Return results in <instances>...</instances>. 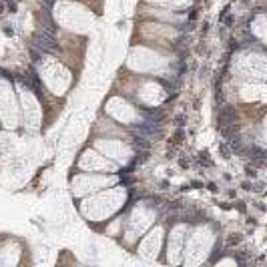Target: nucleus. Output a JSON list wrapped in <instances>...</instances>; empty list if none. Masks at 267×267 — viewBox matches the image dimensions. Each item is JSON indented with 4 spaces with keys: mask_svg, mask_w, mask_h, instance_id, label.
Returning a JSON list of instances; mask_svg holds the SVG:
<instances>
[{
    "mask_svg": "<svg viewBox=\"0 0 267 267\" xmlns=\"http://www.w3.org/2000/svg\"><path fill=\"white\" fill-rule=\"evenodd\" d=\"M32 48L40 50V52H56L58 50V42L54 38V32H48L44 28H38L32 34Z\"/></svg>",
    "mask_w": 267,
    "mask_h": 267,
    "instance_id": "f257e3e1",
    "label": "nucleus"
},
{
    "mask_svg": "<svg viewBox=\"0 0 267 267\" xmlns=\"http://www.w3.org/2000/svg\"><path fill=\"white\" fill-rule=\"evenodd\" d=\"M233 122H235V107L225 105L221 111H219L217 125H219V129H225V127H229V125H233Z\"/></svg>",
    "mask_w": 267,
    "mask_h": 267,
    "instance_id": "f03ea898",
    "label": "nucleus"
},
{
    "mask_svg": "<svg viewBox=\"0 0 267 267\" xmlns=\"http://www.w3.org/2000/svg\"><path fill=\"white\" fill-rule=\"evenodd\" d=\"M141 112L147 117L145 121L157 122V125H161V122H163V119H165V111H163L161 107H155V109H141Z\"/></svg>",
    "mask_w": 267,
    "mask_h": 267,
    "instance_id": "7ed1b4c3",
    "label": "nucleus"
},
{
    "mask_svg": "<svg viewBox=\"0 0 267 267\" xmlns=\"http://www.w3.org/2000/svg\"><path fill=\"white\" fill-rule=\"evenodd\" d=\"M221 255H223V243H221V241H217V243H215V247H213L211 257H209V263H215V261H217V257H221Z\"/></svg>",
    "mask_w": 267,
    "mask_h": 267,
    "instance_id": "20e7f679",
    "label": "nucleus"
},
{
    "mask_svg": "<svg viewBox=\"0 0 267 267\" xmlns=\"http://www.w3.org/2000/svg\"><path fill=\"white\" fill-rule=\"evenodd\" d=\"M30 56H32V62H38V60H40V54L36 52V48H30Z\"/></svg>",
    "mask_w": 267,
    "mask_h": 267,
    "instance_id": "39448f33",
    "label": "nucleus"
},
{
    "mask_svg": "<svg viewBox=\"0 0 267 267\" xmlns=\"http://www.w3.org/2000/svg\"><path fill=\"white\" fill-rule=\"evenodd\" d=\"M42 4H44V8H52L54 0H42Z\"/></svg>",
    "mask_w": 267,
    "mask_h": 267,
    "instance_id": "423d86ee",
    "label": "nucleus"
},
{
    "mask_svg": "<svg viewBox=\"0 0 267 267\" xmlns=\"http://www.w3.org/2000/svg\"><path fill=\"white\" fill-rule=\"evenodd\" d=\"M195 16H197V10H195V8H191V12H189V20H193Z\"/></svg>",
    "mask_w": 267,
    "mask_h": 267,
    "instance_id": "0eeeda50",
    "label": "nucleus"
},
{
    "mask_svg": "<svg viewBox=\"0 0 267 267\" xmlns=\"http://www.w3.org/2000/svg\"><path fill=\"white\" fill-rule=\"evenodd\" d=\"M8 8H10V12H16V4H14V2H8Z\"/></svg>",
    "mask_w": 267,
    "mask_h": 267,
    "instance_id": "6e6552de",
    "label": "nucleus"
},
{
    "mask_svg": "<svg viewBox=\"0 0 267 267\" xmlns=\"http://www.w3.org/2000/svg\"><path fill=\"white\" fill-rule=\"evenodd\" d=\"M0 12H2V4H0Z\"/></svg>",
    "mask_w": 267,
    "mask_h": 267,
    "instance_id": "1a4fd4ad",
    "label": "nucleus"
}]
</instances>
